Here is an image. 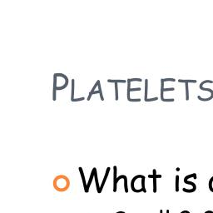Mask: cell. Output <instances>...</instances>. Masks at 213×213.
Wrapping results in <instances>:
<instances>
[{"label": "cell", "mask_w": 213, "mask_h": 213, "mask_svg": "<svg viewBox=\"0 0 213 213\" xmlns=\"http://www.w3.org/2000/svg\"><path fill=\"white\" fill-rule=\"evenodd\" d=\"M70 186V181L69 178L64 176V175H59L57 176L53 180V187L58 192H65L67 191Z\"/></svg>", "instance_id": "6da1fadb"}, {"label": "cell", "mask_w": 213, "mask_h": 213, "mask_svg": "<svg viewBox=\"0 0 213 213\" xmlns=\"http://www.w3.org/2000/svg\"><path fill=\"white\" fill-rule=\"evenodd\" d=\"M212 83L213 81H212V80H205V81H203V82H201V84H200V89L201 90H202V91H206V92H211V97L212 98H213V90H212V89H210V88H206V87H203V85L205 84V83Z\"/></svg>", "instance_id": "7a4b0ae2"}, {"label": "cell", "mask_w": 213, "mask_h": 213, "mask_svg": "<svg viewBox=\"0 0 213 213\" xmlns=\"http://www.w3.org/2000/svg\"><path fill=\"white\" fill-rule=\"evenodd\" d=\"M110 170H111L110 167H107V168H106V173H105V176H104V178H103V182H102V184H101V186H100V191H99L98 193H101V192H102V191H103V188L104 187L105 182H106V178H107L108 175H109V172H110Z\"/></svg>", "instance_id": "3957f363"}, {"label": "cell", "mask_w": 213, "mask_h": 213, "mask_svg": "<svg viewBox=\"0 0 213 213\" xmlns=\"http://www.w3.org/2000/svg\"><path fill=\"white\" fill-rule=\"evenodd\" d=\"M78 170H79V172H80V174H81L82 179H83V186H84V191H85V192H86V193H87V192H88V191H87V184L86 183V180H85V177H84V174H83V168H82V167H79Z\"/></svg>", "instance_id": "277c9868"}, {"label": "cell", "mask_w": 213, "mask_h": 213, "mask_svg": "<svg viewBox=\"0 0 213 213\" xmlns=\"http://www.w3.org/2000/svg\"><path fill=\"white\" fill-rule=\"evenodd\" d=\"M95 169L96 168H93L92 169V171L91 172V175H90V178H89V181H88V182H87V191L89 192V187H90V185H91L92 182V179H93V177L95 176Z\"/></svg>", "instance_id": "5b68a950"}, {"label": "cell", "mask_w": 213, "mask_h": 213, "mask_svg": "<svg viewBox=\"0 0 213 213\" xmlns=\"http://www.w3.org/2000/svg\"><path fill=\"white\" fill-rule=\"evenodd\" d=\"M100 83V81H97V83H95V85L93 86V87H92V89L91 90V92H90V93H89V96H88V98H87V101H89L90 99H91V97L92 96V94H93V92H95V89H96V87H98V84Z\"/></svg>", "instance_id": "8992f818"}, {"label": "cell", "mask_w": 213, "mask_h": 213, "mask_svg": "<svg viewBox=\"0 0 213 213\" xmlns=\"http://www.w3.org/2000/svg\"><path fill=\"white\" fill-rule=\"evenodd\" d=\"M74 79H72V95H71V101H74Z\"/></svg>", "instance_id": "52a82bcc"}, {"label": "cell", "mask_w": 213, "mask_h": 213, "mask_svg": "<svg viewBox=\"0 0 213 213\" xmlns=\"http://www.w3.org/2000/svg\"><path fill=\"white\" fill-rule=\"evenodd\" d=\"M147 89H148V80L146 79L145 80V102H147Z\"/></svg>", "instance_id": "ba28073f"}, {"label": "cell", "mask_w": 213, "mask_h": 213, "mask_svg": "<svg viewBox=\"0 0 213 213\" xmlns=\"http://www.w3.org/2000/svg\"><path fill=\"white\" fill-rule=\"evenodd\" d=\"M186 100H189V87H188V83H186Z\"/></svg>", "instance_id": "9c48e42d"}, {"label": "cell", "mask_w": 213, "mask_h": 213, "mask_svg": "<svg viewBox=\"0 0 213 213\" xmlns=\"http://www.w3.org/2000/svg\"><path fill=\"white\" fill-rule=\"evenodd\" d=\"M115 95H116V100H118V83H115Z\"/></svg>", "instance_id": "30bf717a"}, {"label": "cell", "mask_w": 213, "mask_h": 213, "mask_svg": "<svg viewBox=\"0 0 213 213\" xmlns=\"http://www.w3.org/2000/svg\"><path fill=\"white\" fill-rule=\"evenodd\" d=\"M107 82L108 83H126V80H112V79H108L107 80Z\"/></svg>", "instance_id": "8fae6325"}, {"label": "cell", "mask_w": 213, "mask_h": 213, "mask_svg": "<svg viewBox=\"0 0 213 213\" xmlns=\"http://www.w3.org/2000/svg\"><path fill=\"white\" fill-rule=\"evenodd\" d=\"M178 82L179 83H197V80H183V79H179L178 80Z\"/></svg>", "instance_id": "7c38bea8"}, {"label": "cell", "mask_w": 213, "mask_h": 213, "mask_svg": "<svg viewBox=\"0 0 213 213\" xmlns=\"http://www.w3.org/2000/svg\"><path fill=\"white\" fill-rule=\"evenodd\" d=\"M184 182H185L186 184H187V185H191V186H192V187H193V189L194 190H196L197 189V186H196V184L194 183V182H189L188 180H185L184 179Z\"/></svg>", "instance_id": "4fadbf2b"}, {"label": "cell", "mask_w": 213, "mask_h": 213, "mask_svg": "<svg viewBox=\"0 0 213 213\" xmlns=\"http://www.w3.org/2000/svg\"><path fill=\"white\" fill-rule=\"evenodd\" d=\"M176 192H179V176H176Z\"/></svg>", "instance_id": "5bb4252c"}, {"label": "cell", "mask_w": 213, "mask_h": 213, "mask_svg": "<svg viewBox=\"0 0 213 213\" xmlns=\"http://www.w3.org/2000/svg\"><path fill=\"white\" fill-rule=\"evenodd\" d=\"M208 186H209L210 191L213 192V177L210 179L209 183H208Z\"/></svg>", "instance_id": "9a60e30c"}, {"label": "cell", "mask_w": 213, "mask_h": 213, "mask_svg": "<svg viewBox=\"0 0 213 213\" xmlns=\"http://www.w3.org/2000/svg\"><path fill=\"white\" fill-rule=\"evenodd\" d=\"M142 189L143 191V192H146V190L145 188V177L144 176L142 178Z\"/></svg>", "instance_id": "2e32d148"}, {"label": "cell", "mask_w": 213, "mask_h": 213, "mask_svg": "<svg viewBox=\"0 0 213 213\" xmlns=\"http://www.w3.org/2000/svg\"><path fill=\"white\" fill-rule=\"evenodd\" d=\"M157 192V178H153V192Z\"/></svg>", "instance_id": "e0dca14e"}, {"label": "cell", "mask_w": 213, "mask_h": 213, "mask_svg": "<svg viewBox=\"0 0 213 213\" xmlns=\"http://www.w3.org/2000/svg\"><path fill=\"white\" fill-rule=\"evenodd\" d=\"M98 91L100 92V93H99V94H100V98H101V100H102V101H103V100H104V98H103V93H102V88H101V83H99V84H98Z\"/></svg>", "instance_id": "ac0fdd59"}, {"label": "cell", "mask_w": 213, "mask_h": 213, "mask_svg": "<svg viewBox=\"0 0 213 213\" xmlns=\"http://www.w3.org/2000/svg\"><path fill=\"white\" fill-rule=\"evenodd\" d=\"M142 80L141 78H129L127 79V82H142Z\"/></svg>", "instance_id": "d6986e66"}, {"label": "cell", "mask_w": 213, "mask_h": 213, "mask_svg": "<svg viewBox=\"0 0 213 213\" xmlns=\"http://www.w3.org/2000/svg\"><path fill=\"white\" fill-rule=\"evenodd\" d=\"M161 81H162V82H175L176 80L174 78H162L161 79Z\"/></svg>", "instance_id": "ffe728a7"}, {"label": "cell", "mask_w": 213, "mask_h": 213, "mask_svg": "<svg viewBox=\"0 0 213 213\" xmlns=\"http://www.w3.org/2000/svg\"><path fill=\"white\" fill-rule=\"evenodd\" d=\"M113 169H114V173H113V177H114V182L117 180V166H113Z\"/></svg>", "instance_id": "44dd1931"}, {"label": "cell", "mask_w": 213, "mask_h": 213, "mask_svg": "<svg viewBox=\"0 0 213 213\" xmlns=\"http://www.w3.org/2000/svg\"><path fill=\"white\" fill-rule=\"evenodd\" d=\"M129 102H140L141 101V99L140 98H136V99H132V98H129V99H127Z\"/></svg>", "instance_id": "7402d4cb"}, {"label": "cell", "mask_w": 213, "mask_h": 213, "mask_svg": "<svg viewBox=\"0 0 213 213\" xmlns=\"http://www.w3.org/2000/svg\"><path fill=\"white\" fill-rule=\"evenodd\" d=\"M175 88L174 87H171V88H164L163 92H168V91H174Z\"/></svg>", "instance_id": "603a6c76"}, {"label": "cell", "mask_w": 213, "mask_h": 213, "mask_svg": "<svg viewBox=\"0 0 213 213\" xmlns=\"http://www.w3.org/2000/svg\"><path fill=\"white\" fill-rule=\"evenodd\" d=\"M162 212H163V211H162V210H160V213H162Z\"/></svg>", "instance_id": "cb8c5ba5"}, {"label": "cell", "mask_w": 213, "mask_h": 213, "mask_svg": "<svg viewBox=\"0 0 213 213\" xmlns=\"http://www.w3.org/2000/svg\"><path fill=\"white\" fill-rule=\"evenodd\" d=\"M166 213H169V210H166Z\"/></svg>", "instance_id": "d4e9b609"}]
</instances>
